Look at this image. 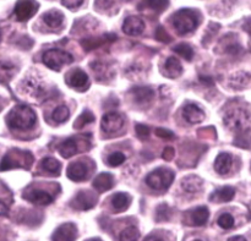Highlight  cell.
<instances>
[{
	"label": "cell",
	"mask_w": 251,
	"mask_h": 241,
	"mask_svg": "<svg viewBox=\"0 0 251 241\" xmlns=\"http://www.w3.org/2000/svg\"><path fill=\"white\" fill-rule=\"evenodd\" d=\"M36 121V113L28 105H16L6 117L7 126L12 130H29Z\"/></svg>",
	"instance_id": "cell-1"
},
{
	"label": "cell",
	"mask_w": 251,
	"mask_h": 241,
	"mask_svg": "<svg viewBox=\"0 0 251 241\" xmlns=\"http://www.w3.org/2000/svg\"><path fill=\"white\" fill-rule=\"evenodd\" d=\"M225 125L232 131L244 135L251 130V113L244 108H233L225 115Z\"/></svg>",
	"instance_id": "cell-2"
},
{
	"label": "cell",
	"mask_w": 251,
	"mask_h": 241,
	"mask_svg": "<svg viewBox=\"0 0 251 241\" xmlns=\"http://www.w3.org/2000/svg\"><path fill=\"white\" fill-rule=\"evenodd\" d=\"M172 24L179 36L191 33L200 24V16L196 11L190 9H181L172 16Z\"/></svg>",
	"instance_id": "cell-3"
},
{
	"label": "cell",
	"mask_w": 251,
	"mask_h": 241,
	"mask_svg": "<svg viewBox=\"0 0 251 241\" xmlns=\"http://www.w3.org/2000/svg\"><path fill=\"white\" fill-rule=\"evenodd\" d=\"M33 163V156L28 151L22 149H11L5 154L0 163V170H10V169L24 168L27 169Z\"/></svg>",
	"instance_id": "cell-4"
},
{
	"label": "cell",
	"mask_w": 251,
	"mask_h": 241,
	"mask_svg": "<svg viewBox=\"0 0 251 241\" xmlns=\"http://www.w3.org/2000/svg\"><path fill=\"white\" fill-rule=\"evenodd\" d=\"M174 180V173L171 169L159 168L146 176V184L153 190H167Z\"/></svg>",
	"instance_id": "cell-5"
},
{
	"label": "cell",
	"mask_w": 251,
	"mask_h": 241,
	"mask_svg": "<svg viewBox=\"0 0 251 241\" xmlns=\"http://www.w3.org/2000/svg\"><path fill=\"white\" fill-rule=\"evenodd\" d=\"M44 65L54 71L61 70L64 65L73 63L74 58L68 51L60 50V49H49L42 56Z\"/></svg>",
	"instance_id": "cell-6"
},
{
	"label": "cell",
	"mask_w": 251,
	"mask_h": 241,
	"mask_svg": "<svg viewBox=\"0 0 251 241\" xmlns=\"http://www.w3.org/2000/svg\"><path fill=\"white\" fill-rule=\"evenodd\" d=\"M208 217H210V212H208L207 207L194 208V210L188 211L184 215V223L190 227H202L207 223Z\"/></svg>",
	"instance_id": "cell-7"
},
{
	"label": "cell",
	"mask_w": 251,
	"mask_h": 241,
	"mask_svg": "<svg viewBox=\"0 0 251 241\" xmlns=\"http://www.w3.org/2000/svg\"><path fill=\"white\" fill-rule=\"evenodd\" d=\"M100 126L105 134L114 135L124 126V118L117 112H109L103 115Z\"/></svg>",
	"instance_id": "cell-8"
},
{
	"label": "cell",
	"mask_w": 251,
	"mask_h": 241,
	"mask_svg": "<svg viewBox=\"0 0 251 241\" xmlns=\"http://www.w3.org/2000/svg\"><path fill=\"white\" fill-rule=\"evenodd\" d=\"M66 85L70 86L74 90L83 92L90 86L88 75L81 69H74L66 75Z\"/></svg>",
	"instance_id": "cell-9"
},
{
	"label": "cell",
	"mask_w": 251,
	"mask_h": 241,
	"mask_svg": "<svg viewBox=\"0 0 251 241\" xmlns=\"http://www.w3.org/2000/svg\"><path fill=\"white\" fill-rule=\"evenodd\" d=\"M38 10V4L34 0H19L15 6L14 14L19 21H27Z\"/></svg>",
	"instance_id": "cell-10"
},
{
	"label": "cell",
	"mask_w": 251,
	"mask_h": 241,
	"mask_svg": "<svg viewBox=\"0 0 251 241\" xmlns=\"http://www.w3.org/2000/svg\"><path fill=\"white\" fill-rule=\"evenodd\" d=\"M97 203V198L93 193L88 191H80L77 195L73 198L70 206L76 211H88Z\"/></svg>",
	"instance_id": "cell-11"
},
{
	"label": "cell",
	"mask_w": 251,
	"mask_h": 241,
	"mask_svg": "<svg viewBox=\"0 0 251 241\" xmlns=\"http://www.w3.org/2000/svg\"><path fill=\"white\" fill-rule=\"evenodd\" d=\"M22 196L25 200L37 206H48L54 201L50 193L43 190H38V189H27Z\"/></svg>",
	"instance_id": "cell-12"
},
{
	"label": "cell",
	"mask_w": 251,
	"mask_h": 241,
	"mask_svg": "<svg viewBox=\"0 0 251 241\" xmlns=\"http://www.w3.org/2000/svg\"><path fill=\"white\" fill-rule=\"evenodd\" d=\"M91 170L88 169V166L82 161L74 162L70 166L68 167V170H66V175L70 180L76 181V183H80V181H85L86 179L90 176Z\"/></svg>",
	"instance_id": "cell-13"
},
{
	"label": "cell",
	"mask_w": 251,
	"mask_h": 241,
	"mask_svg": "<svg viewBox=\"0 0 251 241\" xmlns=\"http://www.w3.org/2000/svg\"><path fill=\"white\" fill-rule=\"evenodd\" d=\"M77 238V228L74 223H64L56 228L51 235V241H75Z\"/></svg>",
	"instance_id": "cell-14"
},
{
	"label": "cell",
	"mask_w": 251,
	"mask_h": 241,
	"mask_svg": "<svg viewBox=\"0 0 251 241\" xmlns=\"http://www.w3.org/2000/svg\"><path fill=\"white\" fill-rule=\"evenodd\" d=\"M183 117L189 124H200L205 119V112L194 103H188L183 109Z\"/></svg>",
	"instance_id": "cell-15"
},
{
	"label": "cell",
	"mask_w": 251,
	"mask_h": 241,
	"mask_svg": "<svg viewBox=\"0 0 251 241\" xmlns=\"http://www.w3.org/2000/svg\"><path fill=\"white\" fill-rule=\"evenodd\" d=\"M80 145L81 142L76 137H70V139L65 140V141H63L59 145L58 151L63 158H71V157L75 156L78 152H82Z\"/></svg>",
	"instance_id": "cell-16"
},
{
	"label": "cell",
	"mask_w": 251,
	"mask_h": 241,
	"mask_svg": "<svg viewBox=\"0 0 251 241\" xmlns=\"http://www.w3.org/2000/svg\"><path fill=\"white\" fill-rule=\"evenodd\" d=\"M145 29V22L137 16H129L125 19L123 31L129 36H140Z\"/></svg>",
	"instance_id": "cell-17"
},
{
	"label": "cell",
	"mask_w": 251,
	"mask_h": 241,
	"mask_svg": "<svg viewBox=\"0 0 251 241\" xmlns=\"http://www.w3.org/2000/svg\"><path fill=\"white\" fill-rule=\"evenodd\" d=\"M22 88L27 95L32 96V97H42L43 95H46L44 85L36 77H28L27 80H25L22 83Z\"/></svg>",
	"instance_id": "cell-18"
},
{
	"label": "cell",
	"mask_w": 251,
	"mask_h": 241,
	"mask_svg": "<svg viewBox=\"0 0 251 241\" xmlns=\"http://www.w3.org/2000/svg\"><path fill=\"white\" fill-rule=\"evenodd\" d=\"M132 98L137 104H146L150 103L154 97V91L150 87H135L131 90Z\"/></svg>",
	"instance_id": "cell-19"
},
{
	"label": "cell",
	"mask_w": 251,
	"mask_h": 241,
	"mask_svg": "<svg viewBox=\"0 0 251 241\" xmlns=\"http://www.w3.org/2000/svg\"><path fill=\"white\" fill-rule=\"evenodd\" d=\"M233 166V157L229 153H220L215 161V170L217 171L220 175H226L229 173Z\"/></svg>",
	"instance_id": "cell-20"
},
{
	"label": "cell",
	"mask_w": 251,
	"mask_h": 241,
	"mask_svg": "<svg viewBox=\"0 0 251 241\" xmlns=\"http://www.w3.org/2000/svg\"><path fill=\"white\" fill-rule=\"evenodd\" d=\"M114 39H117V37L113 36V34H105V36L98 37V38L92 37V38L82 39V41H81V46H82V48L85 49L86 51H90L96 48H100V46H103V44L107 43V42H113Z\"/></svg>",
	"instance_id": "cell-21"
},
{
	"label": "cell",
	"mask_w": 251,
	"mask_h": 241,
	"mask_svg": "<svg viewBox=\"0 0 251 241\" xmlns=\"http://www.w3.org/2000/svg\"><path fill=\"white\" fill-rule=\"evenodd\" d=\"M114 186V178L109 173H100L97 178L93 180V188L98 193H105Z\"/></svg>",
	"instance_id": "cell-22"
},
{
	"label": "cell",
	"mask_w": 251,
	"mask_h": 241,
	"mask_svg": "<svg viewBox=\"0 0 251 241\" xmlns=\"http://www.w3.org/2000/svg\"><path fill=\"white\" fill-rule=\"evenodd\" d=\"M234 196H235L234 189H233L232 186H225V188L218 189V190H216L215 193H211L210 200L216 203L229 202V201L233 200Z\"/></svg>",
	"instance_id": "cell-23"
},
{
	"label": "cell",
	"mask_w": 251,
	"mask_h": 241,
	"mask_svg": "<svg viewBox=\"0 0 251 241\" xmlns=\"http://www.w3.org/2000/svg\"><path fill=\"white\" fill-rule=\"evenodd\" d=\"M202 179L196 175H189L181 180V188L188 193H198L202 189Z\"/></svg>",
	"instance_id": "cell-24"
},
{
	"label": "cell",
	"mask_w": 251,
	"mask_h": 241,
	"mask_svg": "<svg viewBox=\"0 0 251 241\" xmlns=\"http://www.w3.org/2000/svg\"><path fill=\"white\" fill-rule=\"evenodd\" d=\"M91 68L95 71L96 78L100 81H105L109 80L114 72H113L110 65H108L107 63H102V61H95V63L91 64Z\"/></svg>",
	"instance_id": "cell-25"
},
{
	"label": "cell",
	"mask_w": 251,
	"mask_h": 241,
	"mask_svg": "<svg viewBox=\"0 0 251 241\" xmlns=\"http://www.w3.org/2000/svg\"><path fill=\"white\" fill-rule=\"evenodd\" d=\"M183 72V66L179 63V60L174 56H171L166 60V64H164V75L167 77L171 78H176L181 75Z\"/></svg>",
	"instance_id": "cell-26"
},
{
	"label": "cell",
	"mask_w": 251,
	"mask_h": 241,
	"mask_svg": "<svg viewBox=\"0 0 251 241\" xmlns=\"http://www.w3.org/2000/svg\"><path fill=\"white\" fill-rule=\"evenodd\" d=\"M43 21L49 28H59L64 22V15L58 10H50L43 15Z\"/></svg>",
	"instance_id": "cell-27"
},
{
	"label": "cell",
	"mask_w": 251,
	"mask_h": 241,
	"mask_svg": "<svg viewBox=\"0 0 251 241\" xmlns=\"http://www.w3.org/2000/svg\"><path fill=\"white\" fill-rule=\"evenodd\" d=\"M130 203H131V197L124 193H115L112 198V206L115 212L118 213L126 211L129 208Z\"/></svg>",
	"instance_id": "cell-28"
},
{
	"label": "cell",
	"mask_w": 251,
	"mask_h": 241,
	"mask_svg": "<svg viewBox=\"0 0 251 241\" xmlns=\"http://www.w3.org/2000/svg\"><path fill=\"white\" fill-rule=\"evenodd\" d=\"M169 5V0H141L139 4V9H150L156 12H161L166 10Z\"/></svg>",
	"instance_id": "cell-29"
},
{
	"label": "cell",
	"mask_w": 251,
	"mask_h": 241,
	"mask_svg": "<svg viewBox=\"0 0 251 241\" xmlns=\"http://www.w3.org/2000/svg\"><path fill=\"white\" fill-rule=\"evenodd\" d=\"M17 68L9 61H0V83H7L16 72Z\"/></svg>",
	"instance_id": "cell-30"
},
{
	"label": "cell",
	"mask_w": 251,
	"mask_h": 241,
	"mask_svg": "<svg viewBox=\"0 0 251 241\" xmlns=\"http://www.w3.org/2000/svg\"><path fill=\"white\" fill-rule=\"evenodd\" d=\"M41 168L51 175H59L60 174L61 164L55 158H44L41 162Z\"/></svg>",
	"instance_id": "cell-31"
},
{
	"label": "cell",
	"mask_w": 251,
	"mask_h": 241,
	"mask_svg": "<svg viewBox=\"0 0 251 241\" xmlns=\"http://www.w3.org/2000/svg\"><path fill=\"white\" fill-rule=\"evenodd\" d=\"M173 50L176 51V53H178L180 56H183V58L188 61L193 60L194 54H195L194 53V49L191 48L188 43H179L178 46L174 47Z\"/></svg>",
	"instance_id": "cell-32"
},
{
	"label": "cell",
	"mask_w": 251,
	"mask_h": 241,
	"mask_svg": "<svg viewBox=\"0 0 251 241\" xmlns=\"http://www.w3.org/2000/svg\"><path fill=\"white\" fill-rule=\"evenodd\" d=\"M93 121H95V115H93L91 112H88V110H85V112H83L77 119H76L75 124H74V127L77 130H81L83 129L86 125L91 124V122Z\"/></svg>",
	"instance_id": "cell-33"
},
{
	"label": "cell",
	"mask_w": 251,
	"mask_h": 241,
	"mask_svg": "<svg viewBox=\"0 0 251 241\" xmlns=\"http://www.w3.org/2000/svg\"><path fill=\"white\" fill-rule=\"evenodd\" d=\"M250 77L248 73L245 72H238L235 73L234 76L232 77V85L233 88H237V90H240V88H244L248 86V82H249Z\"/></svg>",
	"instance_id": "cell-34"
},
{
	"label": "cell",
	"mask_w": 251,
	"mask_h": 241,
	"mask_svg": "<svg viewBox=\"0 0 251 241\" xmlns=\"http://www.w3.org/2000/svg\"><path fill=\"white\" fill-rule=\"evenodd\" d=\"M140 238V232L136 227H127L119 234V241H137Z\"/></svg>",
	"instance_id": "cell-35"
},
{
	"label": "cell",
	"mask_w": 251,
	"mask_h": 241,
	"mask_svg": "<svg viewBox=\"0 0 251 241\" xmlns=\"http://www.w3.org/2000/svg\"><path fill=\"white\" fill-rule=\"evenodd\" d=\"M69 115H70V113H69L68 107H65V105H59L51 113V119L56 122H64L69 119Z\"/></svg>",
	"instance_id": "cell-36"
},
{
	"label": "cell",
	"mask_w": 251,
	"mask_h": 241,
	"mask_svg": "<svg viewBox=\"0 0 251 241\" xmlns=\"http://www.w3.org/2000/svg\"><path fill=\"white\" fill-rule=\"evenodd\" d=\"M217 223L222 229L229 230L234 227V218H233V216L229 215V213H223V215L218 218Z\"/></svg>",
	"instance_id": "cell-37"
},
{
	"label": "cell",
	"mask_w": 251,
	"mask_h": 241,
	"mask_svg": "<svg viewBox=\"0 0 251 241\" xmlns=\"http://www.w3.org/2000/svg\"><path fill=\"white\" fill-rule=\"evenodd\" d=\"M171 218V210H169L168 205H161L158 206L156 212V220L157 222H164Z\"/></svg>",
	"instance_id": "cell-38"
},
{
	"label": "cell",
	"mask_w": 251,
	"mask_h": 241,
	"mask_svg": "<svg viewBox=\"0 0 251 241\" xmlns=\"http://www.w3.org/2000/svg\"><path fill=\"white\" fill-rule=\"evenodd\" d=\"M125 162V156L122 153V152H114V153L110 154L107 159V163L109 164L110 167H119L122 166Z\"/></svg>",
	"instance_id": "cell-39"
},
{
	"label": "cell",
	"mask_w": 251,
	"mask_h": 241,
	"mask_svg": "<svg viewBox=\"0 0 251 241\" xmlns=\"http://www.w3.org/2000/svg\"><path fill=\"white\" fill-rule=\"evenodd\" d=\"M156 136H158L159 139L162 140H166V141H169V140H174L176 139V135L168 129H163V127H158L156 129Z\"/></svg>",
	"instance_id": "cell-40"
},
{
	"label": "cell",
	"mask_w": 251,
	"mask_h": 241,
	"mask_svg": "<svg viewBox=\"0 0 251 241\" xmlns=\"http://www.w3.org/2000/svg\"><path fill=\"white\" fill-rule=\"evenodd\" d=\"M135 131H136L137 137H139L140 140L149 139V136H150V127L146 126V125L137 124L136 126H135Z\"/></svg>",
	"instance_id": "cell-41"
},
{
	"label": "cell",
	"mask_w": 251,
	"mask_h": 241,
	"mask_svg": "<svg viewBox=\"0 0 251 241\" xmlns=\"http://www.w3.org/2000/svg\"><path fill=\"white\" fill-rule=\"evenodd\" d=\"M154 37H156L157 41L163 42V43H169V42L172 41V38L169 37V34L167 33V31L163 28V27H158V28H157Z\"/></svg>",
	"instance_id": "cell-42"
},
{
	"label": "cell",
	"mask_w": 251,
	"mask_h": 241,
	"mask_svg": "<svg viewBox=\"0 0 251 241\" xmlns=\"http://www.w3.org/2000/svg\"><path fill=\"white\" fill-rule=\"evenodd\" d=\"M174 156H176V151H174L173 147H166L163 151V153H162V158L167 162L173 161Z\"/></svg>",
	"instance_id": "cell-43"
},
{
	"label": "cell",
	"mask_w": 251,
	"mask_h": 241,
	"mask_svg": "<svg viewBox=\"0 0 251 241\" xmlns=\"http://www.w3.org/2000/svg\"><path fill=\"white\" fill-rule=\"evenodd\" d=\"M83 2V0H61V4L68 9H76Z\"/></svg>",
	"instance_id": "cell-44"
},
{
	"label": "cell",
	"mask_w": 251,
	"mask_h": 241,
	"mask_svg": "<svg viewBox=\"0 0 251 241\" xmlns=\"http://www.w3.org/2000/svg\"><path fill=\"white\" fill-rule=\"evenodd\" d=\"M144 241H164V240L162 239V238L156 237V235H150V237H147Z\"/></svg>",
	"instance_id": "cell-45"
},
{
	"label": "cell",
	"mask_w": 251,
	"mask_h": 241,
	"mask_svg": "<svg viewBox=\"0 0 251 241\" xmlns=\"http://www.w3.org/2000/svg\"><path fill=\"white\" fill-rule=\"evenodd\" d=\"M7 215V207L2 202H0V216Z\"/></svg>",
	"instance_id": "cell-46"
},
{
	"label": "cell",
	"mask_w": 251,
	"mask_h": 241,
	"mask_svg": "<svg viewBox=\"0 0 251 241\" xmlns=\"http://www.w3.org/2000/svg\"><path fill=\"white\" fill-rule=\"evenodd\" d=\"M228 241H247L244 237H240V235H238V237H233L230 238V239H228Z\"/></svg>",
	"instance_id": "cell-47"
},
{
	"label": "cell",
	"mask_w": 251,
	"mask_h": 241,
	"mask_svg": "<svg viewBox=\"0 0 251 241\" xmlns=\"http://www.w3.org/2000/svg\"><path fill=\"white\" fill-rule=\"evenodd\" d=\"M91 241H100V240H98V239H97V240H91Z\"/></svg>",
	"instance_id": "cell-48"
},
{
	"label": "cell",
	"mask_w": 251,
	"mask_h": 241,
	"mask_svg": "<svg viewBox=\"0 0 251 241\" xmlns=\"http://www.w3.org/2000/svg\"><path fill=\"white\" fill-rule=\"evenodd\" d=\"M194 241H201V240H194Z\"/></svg>",
	"instance_id": "cell-49"
},
{
	"label": "cell",
	"mask_w": 251,
	"mask_h": 241,
	"mask_svg": "<svg viewBox=\"0 0 251 241\" xmlns=\"http://www.w3.org/2000/svg\"><path fill=\"white\" fill-rule=\"evenodd\" d=\"M0 38H1V36H0Z\"/></svg>",
	"instance_id": "cell-50"
}]
</instances>
